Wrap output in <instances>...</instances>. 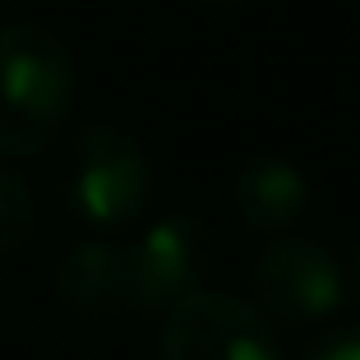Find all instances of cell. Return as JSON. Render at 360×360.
I'll return each instance as SVG.
<instances>
[{
	"instance_id": "6da1fadb",
	"label": "cell",
	"mask_w": 360,
	"mask_h": 360,
	"mask_svg": "<svg viewBox=\"0 0 360 360\" xmlns=\"http://www.w3.org/2000/svg\"><path fill=\"white\" fill-rule=\"evenodd\" d=\"M79 70L70 46L42 23L0 28V158H32L70 125Z\"/></svg>"
},
{
	"instance_id": "7a4b0ae2",
	"label": "cell",
	"mask_w": 360,
	"mask_h": 360,
	"mask_svg": "<svg viewBox=\"0 0 360 360\" xmlns=\"http://www.w3.org/2000/svg\"><path fill=\"white\" fill-rule=\"evenodd\" d=\"M65 208L93 231H120L139 222L153 203L158 171L129 129L120 125H84L70 134L56 167Z\"/></svg>"
},
{
	"instance_id": "3957f363",
	"label": "cell",
	"mask_w": 360,
	"mask_h": 360,
	"mask_svg": "<svg viewBox=\"0 0 360 360\" xmlns=\"http://www.w3.org/2000/svg\"><path fill=\"white\" fill-rule=\"evenodd\" d=\"M158 360H282V342L255 300L203 286L167 314Z\"/></svg>"
},
{
	"instance_id": "277c9868",
	"label": "cell",
	"mask_w": 360,
	"mask_h": 360,
	"mask_svg": "<svg viewBox=\"0 0 360 360\" xmlns=\"http://www.w3.org/2000/svg\"><path fill=\"white\" fill-rule=\"evenodd\" d=\"M255 305L277 323H319L342 309L347 300V273L333 259L328 245L305 236H277L259 250L255 273Z\"/></svg>"
},
{
	"instance_id": "5b68a950",
	"label": "cell",
	"mask_w": 360,
	"mask_h": 360,
	"mask_svg": "<svg viewBox=\"0 0 360 360\" xmlns=\"http://www.w3.org/2000/svg\"><path fill=\"white\" fill-rule=\"evenodd\" d=\"M208 268L212 231L190 212H171L129 245V309L171 314L180 300L203 291Z\"/></svg>"
},
{
	"instance_id": "8992f818",
	"label": "cell",
	"mask_w": 360,
	"mask_h": 360,
	"mask_svg": "<svg viewBox=\"0 0 360 360\" xmlns=\"http://www.w3.org/2000/svg\"><path fill=\"white\" fill-rule=\"evenodd\" d=\"M231 194H236V212L240 222L259 236H282L305 217L309 208V176L296 167L291 158L282 153H255L236 167L231 180Z\"/></svg>"
},
{
	"instance_id": "52a82bcc",
	"label": "cell",
	"mask_w": 360,
	"mask_h": 360,
	"mask_svg": "<svg viewBox=\"0 0 360 360\" xmlns=\"http://www.w3.org/2000/svg\"><path fill=\"white\" fill-rule=\"evenodd\" d=\"M56 296L79 319H116L129 309V250L111 240L70 245L56 264Z\"/></svg>"
},
{
	"instance_id": "ba28073f",
	"label": "cell",
	"mask_w": 360,
	"mask_h": 360,
	"mask_svg": "<svg viewBox=\"0 0 360 360\" xmlns=\"http://www.w3.org/2000/svg\"><path fill=\"white\" fill-rule=\"evenodd\" d=\"M37 226V199L32 185L19 176L14 167H0V259L23 250Z\"/></svg>"
},
{
	"instance_id": "9c48e42d",
	"label": "cell",
	"mask_w": 360,
	"mask_h": 360,
	"mask_svg": "<svg viewBox=\"0 0 360 360\" xmlns=\"http://www.w3.org/2000/svg\"><path fill=\"white\" fill-rule=\"evenodd\" d=\"M300 360H360V323L356 328H328L319 333L314 342L305 347Z\"/></svg>"
},
{
	"instance_id": "30bf717a",
	"label": "cell",
	"mask_w": 360,
	"mask_h": 360,
	"mask_svg": "<svg viewBox=\"0 0 360 360\" xmlns=\"http://www.w3.org/2000/svg\"><path fill=\"white\" fill-rule=\"evenodd\" d=\"M351 291H356V300H360V240H356V250H351Z\"/></svg>"
},
{
	"instance_id": "8fae6325",
	"label": "cell",
	"mask_w": 360,
	"mask_h": 360,
	"mask_svg": "<svg viewBox=\"0 0 360 360\" xmlns=\"http://www.w3.org/2000/svg\"><path fill=\"white\" fill-rule=\"evenodd\" d=\"M199 5H212V10H240V5H250V0H199Z\"/></svg>"
}]
</instances>
